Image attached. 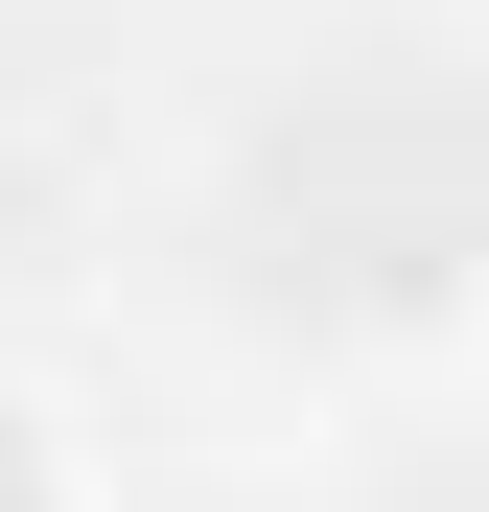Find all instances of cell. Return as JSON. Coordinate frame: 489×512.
Segmentation results:
<instances>
[{"mask_svg": "<svg viewBox=\"0 0 489 512\" xmlns=\"http://www.w3.org/2000/svg\"><path fill=\"white\" fill-rule=\"evenodd\" d=\"M0 512H94V419L47 373H0Z\"/></svg>", "mask_w": 489, "mask_h": 512, "instance_id": "1", "label": "cell"}]
</instances>
